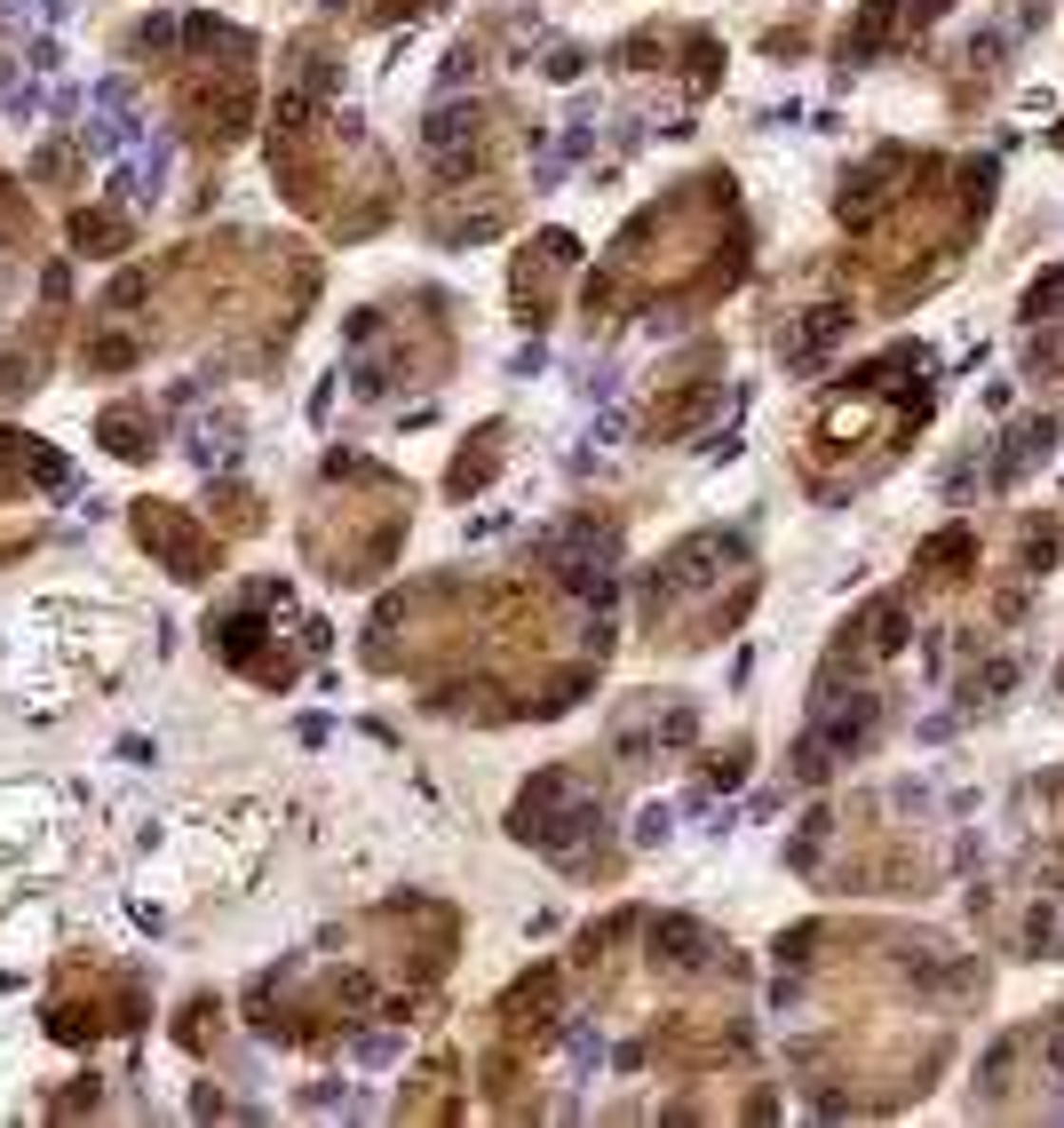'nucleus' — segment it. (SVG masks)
I'll list each match as a JSON object with an SVG mask.
<instances>
[{
	"label": "nucleus",
	"mask_w": 1064,
	"mask_h": 1128,
	"mask_svg": "<svg viewBox=\"0 0 1064 1128\" xmlns=\"http://www.w3.org/2000/svg\"><path fill=\"white\" fill-rule=\"evenodd\" d=\"M40 9H48V16H72V0H40Z\"/></svg>",
	"instance_id": "f257e3e1"
}]
</instances>
